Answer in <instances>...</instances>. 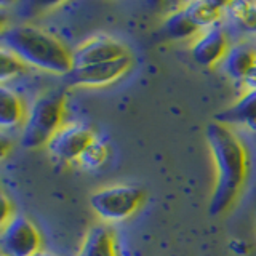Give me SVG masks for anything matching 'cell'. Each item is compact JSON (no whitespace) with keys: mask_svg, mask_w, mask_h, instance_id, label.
I'll list each match as a JSON object with an SVG mask.
<instances>
[{"mask_svg":"<svg viewBox=\"0 0 256 256\" xmlns=\"http://www.w3.org/2000/svg\"><path fill=\"white\" fill-rule=\"evenodd\" d=\"M132 56L126 54L109 62L90 64V66L74 68L66 76L69 85L77 86H102L116 82L132 68Z\"/></svg>","mask_w":256,"mask_h":256,"instance_id":"cell-7","label":"cell"},{"mask_svg":"<svg viewBox=\"0 0 256 256\" xmlns=\"http://www.w3.org/2000/svg\"><path fill=\"white\" fill-rule=\"evenodd\" d=\"M162 29H164V34L172 40H184V38L196 37L200 30L196 24L188 18L186 13L182 12V8L166 16Z\"/></svg>","mask_w":256,"mask_h":256,"instance_id":"cell-16","label":"cell"},{"mask_svg":"<svg viewBox=\"0 0 256 256\" xmlns=\"http://www.w3.org/2000/svg\"><path fill=\"white\" fill-rule=\"evenodd\" d=\"M221 62L229 78L242 82L248 70L256 64V48L242 42L230 45Z\"/></svg>","mask_w":256,"mask_h":256,"instance_id":"cell-11","label":"cell"},{"mask_svg":"<svg viewBox=\"0 0 256 256\" xmlns=\"http://www.w3.org/2000/svg\"><path fill=\"white\" fill-rule=\"evenodd\" d=\"M144 200V190L132 184H117L96 190L90 197L92 210L104 221H124L138 210Z\"/></svg>","mask_w":256,"mask_h":256,"instance_id":"cell-4","label":"cell"},{"mask_svg":"<svg viewBox=\"0 0 256 256\" xmlns=\"http://www.w3.org/2000/svg\"><path fill=\"white\" fill-rule=\"evenodd\" d=\"M224 16L240 30L246 34H256V2L236 0L224 4Z\"/></svg>","mask_w":256,"mask_h":256,"instance_id":"cell-14","label":"cell"},{"mask_svg":"<svg viewBox=\"0 0 256 256\" xmlns=\"http://www.w3.org/2000/svg\"><path fill=\"white\" fill-rule=\"evenodd\" d=\"M206 144L216 166V186L210 198V214L218 216L232 205L246 176V150L232 128L210 122L205 128Z\"/></svg>","mask_w":256,"mask_h":256,"instance_id":"cell-1","label":"cell"},{"mask_svg":"<svg viewBox=\"0 0 256 256\" xmlns=\"http://www.w3.org/2000/svg\"><path fill=\"white\" fill-rule=\"evenodd\" d=\"M0 248L5 256H36L40 252V234L26 216H13L2 226Z\"/></svg>","mask_w":256,"mask_h":256,"instance_id":"cell-5","label":"cell"},{"mask_svg":"<svg viewBox=\"0 0 256 256\" xmlns=\"http://www.w3.org/2000/svg\"><path fill=\"white\" fill-rule=\"evenodd\" d=\"M244 86L246 88V92H254L256 90V64L248 70V74L242 80Z\"/></svg>","mask_w":256,"mask_h":256,"instance_id":"cell-19","label":"cell"},{"mask_svg":"<svg viewBox=\"0 0 256 256\" xmlns=\"http://www.w3.org/2000/svg\"><path fill=\"white\" fill-rule=\"evenodd\" d=\"M214 122L228 126L242 125L256 130V90L245 92L244 96H240L232 106L218 112Z\"/></svg>","mask_w":256,"mask_h":256,"instance_id":"cell-10","label":"cell"},{"mask_svg":"<svg viewBox=\"0 0 256 256\" xmlns=\"http://www.w3.org/2000/svg\"><path fill=\"white\" fill-rule=\"evenodd\" d=\"M36 256H56V254H53V253H46V252H38Z\"/></svg>","mask_w":256,"mask_h":256,"instance_id":"cell-21","label":"cell"},{"mask_svg":"<svg viewBox=\"0 0 256 256\" xmlns=\"http://www.w3.org/2000/svg\"><path fill=\"white\" fill-rule=\"evenodd\" d=\"M64 102L66 92L62 88L46 92L32 102L21 133L22 148L37 149L50 142L54 133L64 125Z\"/></svg>","mask_w":256,"mask_h":256,"instance_id":"cell-3","label":"cell"},{"mask_svg":"<svg viewBox=\"0 0 256 256\" xmlns=\"http://www.w3.org/2000/svg\"><path fill=\"white\" fill-rule=\"evenodd\" d=\"M108 158V146L100 140H94L86 150L78 158V164L86 170H96V168L102 166V164Z\"/></svg>","mask_w":256,"mask_h":256,"instance_id":"cell-17","label":"cell"},{"mask_svg":"<svg viewBox=\"0 0 256 256\" xmlns=\"http://www.w3.org/2000/svg\"><path fill=\"white\" fill-rule=\"evenodd\" d=\"M26 117V109L20 96L6 86L0 88V125L4 128H14Z\"/></svg>","mask_w":256,"mask_h":256,"instance_id":"cell-15","label":"cell"},{"mask_svg":"<svg viewBox=\"0 0 256 256\" xmlns=\"http://www.w3.org/2000/svg\"><path fill=\"white\" fill-rule=\"evenodd\" d=\"M2 48L29 66L58 76L74 69L72 53L58 38L34 26H13L2 32Z\"/></svg>","mask_w":256,"mask_h":256,"instance_id":"cell-2","label":"cell"},{"mask_svg":"<svg viewBox=\"0 0 256 256\" xmlns=\"http://www.w3.org/2000/svg\"><path fill=\"white\" fill-rule=\"evenodd\" d=\"M0 204H2V226H4V224H6L13 218V213H10L12 204H10V200L6 198L5 194L2 196V202H0Z\"/></svg>","mask_w":256,"mask_h":256,"instance_id":"cell-20","label":"cell"},{"mask_svg":"<svg viewBox=\"0 0 256 256\" xmlns=\"http://www.w3.org/2000/svg\"><path fill=\"white\" fill-rule=\"evenodd\" d=\"M93 132L82 124H64L46 144L52 154L62 162H74L82 157L86 148L94 141Z\"/></svg>","mask_w":256,"mask_h":256,"instance_id":"cell-6","label":"cell"},{"mask_svg":"<svg viewBox=\"0 0 256 256\" xmlns=\"http://www.w3.org/2000/svg\"><path fill=\"white\" fill-rule=\"evenodd\" d=\"M22 69H24V62L18 56H14L12 52L2 48V52H0V80L6 82L8 78L21 74Z\"/></svg>","mask_w":256,"mask_h":256,"instance_id":"cell-18","label":"cell"},{"mask_svg":"<svg viewBox=\"0 0 256 256\" xmlns=\"http://www.w3.org/2000/svg\"><path fill=\"white\" fill-rule=\"evenodd\" d=\"M126 54H130L128 48L120 40L106 34H100L90 37L77 46V50L72 53V58H74V68H82L90 66V64L109 62L124 58Z\"/></svg>","mask_w":256,"mask_h":256,"instance_id":"cell-8","label":"cell"},{"mask_svg":"<svg viewBox=\"0 0 256 256\" xmlns=\"http://www.w3.org/2000/svg\"><path fill=\"white\" fill-rule=\"evenodd\" d=\"M228 34L221 26H214L202 30L196 37L190 46V56L198 66L212 68L216 62H221L229 50Z\"/></svg>","mask_w":256,"mask_h":256,"instance_id":"cell-9","label":"cell"},{"mask_svg":"<svg viewBox=\"0 0 256 256\" xmlns=\"http://www.w3.org/2000/svg\"><path fill=\"white\" fill-rule=\"evenodd\" d=\"M181 8L200 30L218 26L224 16V4L213 2V0H194V2L184 4Z\"/></svg>","mask_w":256,"mask_h":256,"instance_id":"cell-12","label":"cell"},{"mask_svg":"<svg viewBox=\"0 0 256 256\" xmlns=\"http://www.w3.org/2000/svg\"><path fill=\"white\" fill-rule=\"evenodd\" d=\"M80 256H117L114 236L106 226H93L84 240Z\"/></svg>","mask_w":256,"mask_h":256,"instance_id":"cell-13","label":"cell"}]
</instances>
